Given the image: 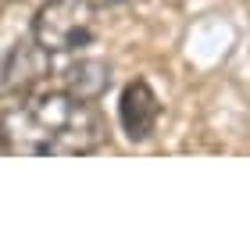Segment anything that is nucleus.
I'll list each match as a JSON object with an SVG mask.
<instances>
[{"mask_svg": "<svg viewBox=\"0 0 250 250\" xmlns=\"http://www.w3.org/2000/svg\"><path fill=\"white\" fill-rule=\"evenodd\" d=\"M107 143V118L68 89L18 97L0 111V146L21 157H79Z\"/></svg>", "mask_w": 250, "mask_h": 250, "instance_id": "f257e3e1", "label": "nucleus"}, {"mask_svg": "<svg viewBox=\"0 0 250 250\" xmlns=\"http://www.w3.org/2000/svg\"><path fill=\"white\" fill-rule=\"evenodd\" d=\"M97 36L93 0H47L32 18V40L50 54H72Z\"/></svg>", "mask_w": 250, "mask_h": 250, "instance_id": "f03ea898", "label": "nucleus"}, {"mask_svg": "<svg viewBox=\"0 0 250 250\" xmlns=\"http://www.w3.org/2000/svg\"><path fill=\"white\" fill-rule=\"evenodd\" d=\"M50 75V50H43L36 40L15 43L0 58V100H18L36 93V86Z\"/></svg>", "mask_w": 250, "mask_h": 250, "instance_id": "7ed1b4c3", "label": "nucleus"}, {"mask_svg": "<svg viewBox=\"0 0 250 250\" xmlns=\"http://www.w3.org/2000/svg\"><path fill=\"white\" fill-rule=\"evenodd\" d=\"M157 115H161V104H157V93L150 89V83L136 79L122 89V100H118V118H122V129L132 143H143L150 140Z\"/></svg>", "mask_w": 250, "mask_h": 250, "instance_id": "20e7f679", "label": "nucleus"}, {"mask_svg": "<svg viewBox=\"0 0 250 250\" xmlns=\"http://www.w3.org/2000/svg\"><path fill=\"white\" fill-rule=\"evenodd\" d=\"M107 86H111V68L97 58H86V61H79L64 72V89L83 97V100H97Z\"/></svg>", "mask_w": 250, "mask_h": 250, "instance_id": "39448f33", "label": "nucleus"}]
</instances>
